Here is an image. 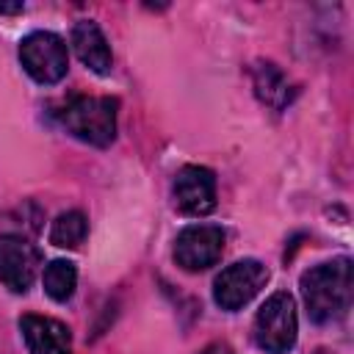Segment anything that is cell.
<instances>
[{
  "instance_id": "cell-5",
  "label": "cell",
  "mask_w": 354,
  "mask_h": 354,
  "mask_svg": "<svg viewBox=\"0 0 354 354\" xmlns=\"http://www.w3.org/2000/svg\"><path fill=\"white\" fill-rule=\"evenodd\" d=\"M268 282V268L260 260H238L213 279V301L221 310H241Z\"/></svg>"
},
{
  "instance_id": "cell-11",
  "label": "cell",
  "mask_w": 354,
  "mask_h": 354,
  "mask_svg": "<svg viewBox=\"0 0 354 354\" xmlns=\"http://www.w3.org/2000/svg\"><path fill=\"white\" fill-rule=\"evenodd\" d=\"M252 86H254V94L260 97V102H266L274 111H282L285 105H290V100L296 94L288 75L271 61H257L252 66Z\"/></svg>"
},
{
  "instance_id": "cell-4",
  "label": "cell",
  "mask_w": 354,
  "mask_h": 354,
  "mask_svg": "<svg viewBox=\"0 0 354 354\" xmlns=\"http://www.w3.org/2000/svg\"><path fill=\"white\" fill-rule=\"evenodd\" d=\"M19 64L22 69L41 86L58 83L69 69V53L58 33L33 30L19 41Z\"/></svg>"
},
{
  "instance_id": "cell-12",
  "label": "cell",
  "mask_w": 354,
  "mask_h": 354,
  "mask_svg": "<svg viewBox=\"0 0 354 354\" xmlns=\"http://www.w3.org/2000/svg\"><path fill=\"white\" fill-rule=\"evenodd\" d=\"M41 285H44V293L55 301H66L72 299L75 293V285H77V268L75 263L69 260H53L44 266V274H41Z\"/></svg>"
},
{
  "instance_id": "cell-9",
  "label": "cell",
  "mask_w": 354,
  "mask_h": 354,
  "mask_svg": "<svg viewBox=\"0 0 354 354\" xmlns=\"http://www.w3.org/2000/svg\"><path fill=\"white\" fill-rule=\"evenodd\" d=\"M19 332L28 346V354H69V329L47 315H22Z\"/></svg>"
},
{
  "instance_id": "cell-16",
  "label": "cell",
  "mask_w": 354,
  "mask_h": 354,
  "mask_svg": "<svg viewBox=\"0 0 354 354\" xmlns=\"http://www.w3.org/2000/svg\"><path fill=\"white\" fill-rule=\"evenodd\" d=\"M315 354H329V351H324V348H321V351H315Z\"/></svg>"
},
{
  "instance_id": "cell-13",
  "label": "cell",
  "mask_w": 354,
  "mask_h": 354,
  "mask_svg": "<svg viewBox=\"0 0 354 354\" xmlns=\"http://www.w3.org/2000/svg\"><path fill=\"white\" fill-rule=\"evenodd\" d=\"M86 235H88V221L80 210L61 213L50 227V243L58 249H75L86 241Z\"/></svg>"
},
{
  "instance_id": "cell-10",
  "label": "cell",
  "mask_w": 354,
  "mask_h": 354,
  "mask_svg": "<svg viewBox=\"0 0 354 354\" xmlns=\"http://www.w3.org/2000/svg\"><path fill=\"white\" fill-rule=\"evenodd\" d=\"M72 47L77 53V58L97 75H108L113 66V55L108 47L105 33L100 30L97 22L91 19H80L72 25Z\"/></svg>"
},
{
  "instance_id": "cell-8",
  "label": "cell",
  "mask_w": 354,
  "mask_h": 354,
  "mask_svg": "<svg viewBox=\"0 0 354 354\" xmlns=\"http://www.w3.org/2000/svg\"><path fill=\"white\" fill-rule=\"evenodd\" d=\"M171 196L180 213L207 216L216 207V174L205 166H183L174 174Z\"/></svg>"
},
{
  "instance_id": "cell-1",
  "label": "cell",
  "mask_w": 354,
  "mask_h": 354,
  "mask_svg": "<svg viewBox=\"0 0 354 354\" xmlns=\"http://www.w3.org/2000/svg\"><path fill=\"white\" fill-rule=\"evenodd\" d=\"M351 293H354V277L348 257L321 263L301 274V296L307 304V315L315 324H332L343 318L351 307Z\"/></svg>"
},
{
  "instance_id": "cell-15",
  "label": "cell",
  "mask_w": 354,
  "mask_h": 354,
  "mask_svg": "<svg viewBox=\"0 0 354 354\" xmlns=\"http://www.w3.org/2000/svg\"><path fill=\"white\" fill-rule=\"evenodd\" d=\"M25 3H0V14H22Z\"/></svg>"
},
{
  "instance_id": "cell-14",
  "label": "cell",
  "mask_w": 354,
  "mask_h": 354,
  "mask_svg": "<svg viewBox=\"0 0 354 354\" xmlns=\"http://www.w3.org/2000/svg\"><path fill=\"white\" fill-rule=\"evenodd\" d=\"M199 354H235L227 343H210V346H205Z\"/></svg>"
},
{
  "instance_id": "cell-6",
  "label": "cell",
  "mask_w": 354,
  "mask_h": 354,
  "mask_svg": "<svg viewBox=\"0 0 354 354\" xmlns=\"http://www.w3.org/2000/svg\"><path fill=\"white\" fill-rule=\"evenodd\" d=\"M224 252V230L216 224H191L174 241V260L183 271H205Z\"/></svg>"
},
{
  "instance_id": "cell-2",
  "label": "cell",
  "mask_w": 354,
  "mask_h": 354,
  "mask_svg": "<svg viewBox=\"0 0 354 354\" xmlns=\"http://www.w3.org/2000/svg\"><path fill=\"white\" fill-rule=\"evenodd\" d=\"M116 108L113 97H69L58 111V122L77 141L108 147L116 138Z\"/></svg>"
},
{
  "instance_id": "cell-3",
  "label": "cell",
  "mask_w": 354,
  "mask_h": 354,
  "mask_svg": "<svg viewBox=\"0 0 354 354\" xmlns=\"http://www.w3.org/2000/svg\"><path fill=\"white\" fill-rule=\"evenodd\" d=\"M254 343L266 354H285L296 346L299 335V315L296 301L290 293L277 290L266 299V304L254 315Z\"/></svg>"
},
{
  "instance_id": "cell-7",
  "label": "cell",
  "mask_w": 354,
  "mask_h": 354,
  "mask_svg": "<svg viewBox=\"0 0 354 354\" xmlns=\"http://www.w3.org/2000/svg\"><path fill=\"white\" fill-rule=\"evenodd\" d=\"M41 266V252L22 235H0V282L14 290L25 293Z\"/></svg>"
}]
</instances>
